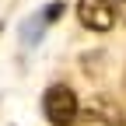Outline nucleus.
<instances>
[{
	"mask_svg": "<svg viewBox=\"0 0 126 126\" xmlns=\"http://www.w3.org/2000/svg\"><path fill=\"white\" fill-rule=\"evenodd\" d=\"M77 109H81V102H77V94L67 84H53L42 94V112H46V119L53 126H74Z\"/></svg>",
	"mask_w": 126,
	"mask_h": 126,
	"instance_id": "1",
	"label": "nucleus"
},
{
	"mask_svg": "<svg viewBox=\"0 0 126 126\" xmlns=\"http://www.w3.org/2000/svg\"><path fill=\"white\" fill-rule=\"evenodd\" d=\"M77 126H126V112L112 98H91L84 109H77Z\"/></svg>",
	"mask_w": 126,
	"mask_h": 126,
	"instance_id": "2",
	"label": "nucleus"
},
{
	"mask_svg": "<svg viewBox=\"0 0 126 126\" xmlns=\"http://www.w3.org/2000/svg\"><path fill=\"white\" fill-rule=\"evenodd\" d=\"M77 18L88 32H109L116 25V4L112 0H77Z\"/></svg>",
	"mask_w": 126,
	"mask_h": 126,
	"instance_id": "3",
	"label": "nucleus"
},
{
	"mask_svg": "<svg viewBox=\"0 0 126 126\" xmlns=\"http://www.w3.org/2000/svg\"><path fill=\"white\" fill-rule=\"evenodd\" d=\"M46 25H49V21H46V14L39 11L35 18H32V21L25 25V32H21V39H25V42H39V35H42V28H46Z\"/></svg>",
	"mask_w": 126,
	"mask_h": 126,
	"instance_id": "4",
	"label": "nucleus"
},
{
	"mask_svg": "<svg viewBox=\"0 0 126 126\" xmlns=\"http://www.w3.org/2000/svg\"><path fill=\"white\" fill-rule=\"evenodd\" d=\"M42 14H46V21H56V18H63V0H53V4L46 7Z\"/></svg>",
	"mask_w": 126,
	"mask_h": 126,
	"instance_id": "5",
	"label": "nucleus"
},
{
	"mask_svg": "<svg viewBox=\"0 0 126 126\" xmlns=\"http://www.w3.org/2000/svg\"><path fill=\"white\" fill-rule=\"evenodd\" d=\"M116 18L126 25V0H116Z\"/></svg>",
	"mask_w": 126,
	"mask_h": 126,
	"instance_id": "6",
	"label": "nucleus"
}]
</instances>
